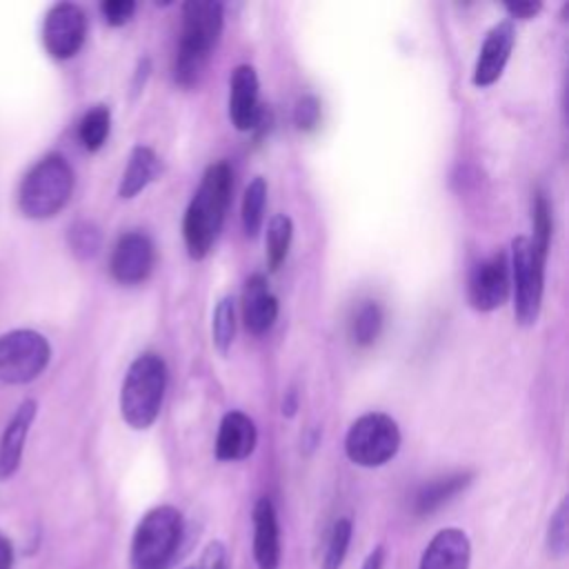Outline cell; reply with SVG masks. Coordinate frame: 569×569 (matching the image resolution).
<instances>
[{"mask_svg": "<svg viewBox=\"0 0 569 569\" xmlns=\"http://www.w3.org/2000/svg\"><path fill=\"white\" fill-rule=\"evenodd\" d=\"M231 167L224 160L209 164L184 211L182 236L187 253L193 260H202L211 251L222 229L231 198Z\"/></svg>", "mask_w": 569, "mask_h": 569, "instance_id": "obj_1", "label": "cell"}, {"mask_svg": "<svg viewBox=\"0 0 569 569\" xmlns=\"http://www.w3.org/2000/svg\"><path fill=\"white\" fill-rule=\"evenodd\" d=\"M382 329V309L378 302H365L353 320H351V338L360 347H369L376 342L378 333Z\"/></svg>", "mask_w": 569, "mask_h": 569, "instance_id": "obj_24", "label": "cell"}, {"mask_svg": "<svg viewBox=\"0 0 569 569\" xmlns=\"http://www.w3.org/2000/svg\"><path fill=\"white\" fill-rule=\"evenodd\" d=\"M36 400H24L7 422L4 433L0 438V478H9L18 469L29 427L36 418Z\"/></svg>", "mask_w": 569, "mask_h": 569, "instance_id": "obj_18", "label": "cell"}, {"mask_svg": "<svg viewBox=\"0 0 569 569\" xmlns=\"http://www.w3.org/2000/svg\"><path fill=\"white\" fill-rule=\"evenodd\" d=\"M87 38V18L78 4L60 2L49 9L42 24V44L56 60L73 58Z\"/></svg>", "mask_w": 569, "mask_h": 569, "instance_id": "obj_9", "label": "cell"}, {"mask_svg": "<svg viewBox=\"0 0 569 569\" xmlns=\"http://www.w3.org/2000/svg\"><path fill=\"white\" fill-rule=\"evenodd\" d=\"M351 540V520L349 518H338L331 527L327 549L322 556V569H340L342 560L347 556Z\"/></svg>", "mask_w": 569, "mask_h": 569, "instance_id": "obj_27", "label": "cell"}, {"mask_svg": "<svg viewBox=\"0 0 569 569\" xmlns=\"http://www.w3.org/2000/svg\"><path fill=\"white\" fill-rule=\"evenodd\" d=\"M264 204H267V182L264 178L256 176L247 189H244V198H242V227L247 236H256L262 227L264 220Z\"/></svg>", "mask_w": 569, "mask_h": 569, "instance_id": "obj_23", "label": "cell"}, {"mask_svg": "<svg viewBox=\"0 0 569 569\" xmlns=\"http://www.w3.org/2000/svg\"><path fill=\"white\" fill-rule=\"evenodd\" d=\"M109 129H111L109 109L104 104H96L82 116L78 124V138L87 151H98L107 142Z\"/></svg>", "mask_w": 569, "mask_h": 569, "instance_id": "obj_21", "label": "cell"}, {"mask_svg": "<svg viewBox=\"0 0 569 569\" xmlns=\"http://www.w3.org/2000/svg\"><path fill=\"white\" fill-rule=\"evenodd\" d=\"M400 447V429L387 413L371 411L360 416L347 431V458L360 467H380L389 462Z\"/></svg>", "mask_w": 569, "mask_h": 569, "instance_id": "obj_7", "label": "cell"}, {"mask_svg": "<svg viewBox=\"0 0 569 569\" xmlns=\"http://www.w3.org/2000/svg\"><path fill=\"white\" fill-rule=\"evenodd\" d=\"M229 118L238 131H251L260 122L258 76L251 64H238L231 73Z\"/></svg>", "mask_w": 569, "mask_h": 569, "instance_id": "obj_13", "label": "cell"}, {"mask_svg": "<svg viewBox=\"0 0 569 569\" xmlns=\"http://www.w3.org/2000/svg\"><path fill=\"white\" fill-rule=\"evenodd\" d=\"M182 516L171 505L149 509L131 540V569H169L182 542Z\"/></svg>", "mask_w": 569, "mask_h": 569, "instance_id": "obj_5", "label": "cell"}, {"mask_svg": "<svg viewBox=\"0 0 569 569\" xmlns=\"http://www.w3.org/2000/svg\"><path fill=\"white\" fill-rule=\"evenodd\" d=\"M100 11L111 27H122L131 20V16L136 11V2L133 0H104L100 4Z\"/></svg>", "mask_w": 569, "mask_h": 569, "instance_id": "obj_31", "label": "cell"}, {"mask_svg": "<svg viewBox=\"0 0 569 569\" xmlns=\"http://www.w3.org/2000/svg\"><path fill=\"white\" fill-rule=\"evenodd\" d=\"M531 229H533V236L529 238L531 244L542 253L547 256L549 251V240H551V209H549V202L542 193H536L533 200H531Z\"/></svg>", "mask_w": 569, "mask_h": 569, "instance_id": "obj_26", "label": "cell"}, {"mask_svg": "<svg viewBox=\"0 0 569 569\" xmlns=\"http://www.w3.org/2000/svg\"><path fill=\"white\" fill-rule=\"evenodd\" d=\"M382 562H385V547H376L362 562V569H382Z\"/></svg>", "mask_w": 569, "mask_h": 569, "instance_id": "obj_35", "label": "cell"}, {"mask_svg": "<svg viewBox=\"0 0 569 569\" xmlns=\"http://www.w3.org/2000/svg\"><path fill=\"white\" fill-rule=\"evenodd\" d=\"M51 347L33 329H13L0 336V380L7 385H27L49 365Z\"/></svg>", "mask_w": 569, "mask_h": 569, "instance_id": "obj_8", "label": "cell"}, {"mask_svg": "<svg viewBox=\"0 0 569 569\" xmlns=\"http://www.w3.org/2000/svg\"><path fill=\"white\" fill-rule=\"evenodd\" d=\"M69 247L78 258H91L96 256L100 247V231L91 222H76L69 229Z\"/></svg>", "mask_w": 569, "mask_h": 569, "instance_id": "obj_28", "label": "cell"}, {"mask_svg": "<svg viewBox=\"0 0 569 569\" xmlns=\"http://www.w3.org/2000/svg\"><path fill=\"white\" fill-rule=\"evenodd\" d=\"M540 2H507L505 9L511 18H520V20H529L540 11Z\"/></svg>", "mask_w": 569, "mask_h": 569, "instance_id": "obj_33", "label": "cell"}, {"mask_svg": "<svg viewBox=\"0 0 569 569\" xmlns=\"http://www.w3.org/2000/svg\"><path fill=\"white\" fill-rule=\"evenodd\" d=\"M73 169L60 153L40 158L22 178L18 207L31 220L53 218L71 198Z\"/></svg>", "mask_w": 569, "mask_h": 569, "instance_id": "obj_3", "label": "cell"}, {"mask_svg": "<svg viewBox=\"0 0 569 569\" xmlns=\"http://www.w3.org/2000/svg\"><path fill=\"white\" fill-rule=\"evenodd\" d=\"M242 316L247 329L256 336L269 331L278 318V300L269 291V282L262 273H253L244 282Z\"/></svg>", "mask_w": 569, "mask_h": 569, "instance_id": "obj_17", "label": "cell"}, {"mask_svg": "<svg viewBox=\"0 0 569 569\" xmlns=\"http://www.w3.org/2000/svg\"><path fill=\"white\" fill-rule=\"evenodd\" d=\"M198 569H229L227 549L220 540H213L204 547V551L200 556V562H198Z\"/></svg>", "mask_w": 569, "mask_h": 569, "instance_id": "obj_32", "label": "cell"}, {"mask_svg": "<svg viewBox=\"0 0 569 569\" xmlns=\"http://www.w3.org/2000/svg\"><path fill=\"white\" fill-rule=\"evenodd\" d=\"M293 122L300 131H311L318 127L320 122V102L316 96H302L298 98L296 102V109H293Z\"/></svg>", "mask_w": 569, "mask_h": 569, "instance_id": "obj_30", "label": "cell"}, {"mask_svg": "<svg viewBox=\"0 0 569 569\" xmlns=\"http://www.w3.org/2000/svg\"><path fill=\"white\" fill-rule=\"evenodd\" d=\"M258 431L253 420L242 411H229L222 416L216 438V458L218 460H244L256 449Z\"/></svg>", "mask_w": 569, "mask_h": 569, "instance_id": "obj_14", "label": "cell"}, {"mask_svg": "<svg viewBox=\"0 0 569 569\" xmlns=\"http://www.w3.org/2000/svg\"><path fill=\"white\" fill-rule=\"evenodd\" d=\"M211 336H213V345L220 353H227L233 336H236V311H233V298L224 296L213 311V320H211Z\"/></svg>", "mask_w": 569, "mask_h": 569, "instance_id": "obj_25", "label": "cell"}, {"mask_svg": "<svg viewBox=\"0 0 569 569\" xmlns=\"http://www.w3.org/2000/svg\"><path fill=\"white\" fill-rule=\"evenodd\" d=\"M156 262L153 242L142 231H127L118 238L111 251V276L120 284H138L149 278Z\"/></svg>", "mask_w": 569, "mask_h": 569, "instance_id": "obj_11", "label": "cell"}, {"mask_svg": "<svg viewBox=\"0 0 569 569\" xmlns=\"http://www.w3.org/2000/svg\"><path fill=\"white\" fill-rule=\"evenodd\" d=\"M509 289V262L507 256L498 251L473 267L467 284V300L476 311H493L505 305Z\"/></svg>", "mask_w": 569, "mask_h": 569, "instance_id": "obj_10", "label": "cell"}, {"mask_svg": "<svg viewBox=\"0 0 569 569\" xmlns=\"http://www.w3.org/2000/svg\"><path fill=\"white\" fill-rule=\"evenodd\" d=\"M11 565H13L11 542L0 533V569H11Z\"/></svg>", "mask_w": 569, "mask_h": 569, "instance_id": "obj_34", "label": "cell"}, {"mask_svg": "<svg viewBox=\"0 0 569 569\" xmlns=\"http://www.w3.org/2000/svg\"><path fill=\"white\" fill-rule=\"evenodd\" d=\"M469 480H471V473H451V476L427 482L425 487L418 489V493L413 498V511L418 516L436 511L449 498H453L458 491H462L469 485Z\"/></svg>", "mask_w": 569, "mask_h": 569, "instance_id": "obj_20", "label": "cell"}, {"mask_svg": "<svg viewBox=\"0 0 569 569\" xmlns=\"http://www.w3.org/2000/svg\"><path fill=\"white\" fill-rule=\"evenodd\" d=\"M156 173H158V156L153 153V149L144 144L133 147L118 187L120 198L138 196L156 178Z\"/></svg>", "mask_w": 569, "mask_h": 569, "instance_id": "obj_19", "label": "cell"}, {"mask_svg": "<svg viewBox=\"0 0 569 569\" xmlns=\"http://www.w3.org/2000/svg\"><path fill=\"white\" fill-rule=\"evenodd\" d=\"M222 31V4L213 0H191L182 7V31L173 62V78L180 87L198 84L211 51Z\"/></svg>", "mask_w": 569, "mask_h": 569, "instance_id": "obj_2", "label": "cell"}, {"mask_svg": "<svg viewBox=\"0 0 569 569\" xmlns=\"http://www.w3.org/2000/svg\"><path fill=\"white\" fill-rule=\"evenodd\" d=\"M567 498L558 505L556 513L549 520V529H547V547L553 556H565L567 553V529H569V518H567Z\"/></svg>", "mask_w": 569, "mask_h": 569, "instance_id": "obj_29", "label": "cell"}, {"mask_svg": "<svg viewBox=\"0 0 569 569\" xmlns=\"http://www.w3.org/2000/svg\"><path fill=\"white\" fill-rule=\"evenodd\" d=\"M471 545L462 529H440L422 551L418 569H469Z\"/></svg>", "mask_w": 569, "mask_h": 569, "instance_id": "obj_15", "label": "cell"}, {"mask_svg": "<svg viewBox=\"0 0 569 569\" xmlns=\"http://www.w3.org/2000/svg\"><path fill=\"white\" fill-rule=\"evenodd\" d=\"M513 42H516V31L511 20H502L496 27H491V31L485 36V42L480 47V56L473 69L476 87H489L502 76L505 64L511 56Z\"/></svg>", "mask_w": 569, "mask_h": 569, "instance_id": "obj_12", "label": "cell"}, {"mask_svg": "<svg viewBox=\"0 0 569 569\" xmlns=\"http://www.w3.org/2000/svg\"><path fill=\"white\" fill-rule=\"evenodd\" d=\"M167 389V367L158 353L138 356L120 387V413L133 429H147L156 422Z\"/></svg>", "mask_w": 569, "mask_h": 569, "instance_id": "obj_4", "label": "cell"}, {"mask_svg": "<svg viewBox=\"0 0 569 569\" xmlns=\"http://www.w3.org/2000/svg\"><path fill=\"white\" fill-rule=\"evenodd\" d=\"M545 260L527 236L511 240V264L509 276L513 284V313L522 327L538 320L542 289H545Z\"/></svg>", "mask_w": 569, "mask_h": 569, "instance_id": "obj_6", "label": "cell"}, {"mask_svg": "<svg viewBox=\"0 0 569 569\" xmlns=\"http://www.w3.org/2000/svg\"><path fill=\"white\" fill-rule=\"evenodd\" d=\"M253 558L258 569L280 567V527L273 502L258 498L253 505Z\"/></svg>", "mask_w": 569, "mask_h": 569, "instance_id": "obj_16", "label": "cell"}, {"mask_svg": "<svg viewBox=\"0 0 569 569\" xmlns=\"http://www.w3.org/2000/svg\"><path fill=\"white\" fill-rule=\"evenodd\" d=\"M291 236H293L291 218L287 213H276L267 227V264L271 271H276L284 262L289 253Z\"/></svg>", "mask_w": 569, "mask_h": 569, "instance_id": "obj_22", "label": "cell"}]
</instances>
